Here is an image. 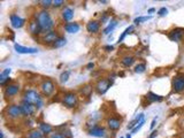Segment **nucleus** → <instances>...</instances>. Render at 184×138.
Masks as SVG:
<instances>
[{
    "mask_svg": "<svg viewBox=\"0 0 184 138\" xmlns=\"http://www.w3.org/2000/svg\"><path fill=\"white\" fill-rule=\"evenodd\" d=\"M144 124H145V119H144V120H143L142 122H140V123H139V124H138V126H136L134 128V129L131 130V135L132 134H137L138 131H139V130L142 129V127L144 126Z\"/></svg>",
    "mask_w": 184,
    "mask_h": 138,
    "instance_id": "obj_35",
    "label": "nucleus"
},
{
    "mask_svg": "<svg viewBox=\"0 0 184 138\" xmlns=\"http://www.w3.org/2000/svg\"><path fill=\"white\" fill-rule=\"evenodd\" d=\"M43 132L40 130H37V129H34L29 131L28 135H27V138H43Z\"/></svg>",
    "mask_w": 184,
    "mask_h": 138,
    "instance_id": "obj_26",
    "label": "nucleus"
},
{
    "mask_svg": "<svg viewBox=\"0 0 184 138\" xmlns=\"http://www.w3.org/2000/svg\"><path fill=\"white\" fill-rule=\"evenodd\" d=\"M89 135L92 136V137L104 138V137H106V130H105V128H102V127L94 126L89 130Z\"/></svg>",
    "mask_w": 184,
    "mask_h": 138,
    "instance_id": "obj_12",
    "label": "nucleus"
},
{
    "mask_svg": "<svg viewBox=\"0 0 184 138\" xmlns=\"http://www.w3.org/2000/svg\"><path fill=\"white\" fill-rule=\"evenodd\" d=\"M107 126L111 130H117L120 129V127H121V120L120 119H117V117H111L107 120Z\"/></svg>",
    "mask_w": 184,
    "mask_h": 138,
    "instance_id": "obj_15",
    "label": "nucleus"
},
{
    "mask_svg": "<svg viewBox=\"0 0 184 138\" xmlns=\"http://www.w3.org/2000/svg\"><path fill=\"white\" fill-rule=\"evenodd\" d=\"M20 91V85L17 84H8L4 90V96L6 98H10L13 96H16Z\"/></svg>",
    "mask_w": 184,
    "mask_h": 138,
    "instance_id": "obj_11",
    "label": "nucleus"
},
{
    "mask_svg": "<svg viewBox=\"0 0 184 138\" xmlns=\"http://www.w3.org/2000/svg\"><path fill=\"white\" fill-rule=\"evenodd\" d=\"M120 138H124V137H120Z\"/></svg>",
    "mask_w": 184,
    "mask_h": 138,
    "instance_id": "obj_46",
    "label": "nucleus"
},
{
    "mask_svg": "<svg viewBox=\"0 0 184 138\" xmlns=\"http://www.w3.org/2000/svg\"><path fill=\"white\" fill-rule=\"evenodd\" d=\"M81 92L83 93V96L85 97H90V94L92 93V86L91 85H85L82 90H81Z\"/></svg>",
    "mask_w": 184,
    "mask_h": 138,
    "instance_id": "obj_31",
    "label": "nucleus"
},
{
    "mask_svg": "<svg viewBox=\"0 0 184 138\" xmlns=\"http://www.w3.org/2000/svg\"><path fill=\"white\" fill-rule=\"evenodd\" d=\"M151 19H152V16H151V15H148V16L136 17V19H135V21H134V23H135V24H139V23H142V22L148 21V20H151Z\"/></svg>",
    "mask_w": 184,
    "mask_h": 138,
    "instance_id": "obj_32",
    "label": "nucleus"
},
{
    "mask_svg": "<svg viewBox=\"0 0 184 138\" xmlns=\"http://www.w3.org/2000/svg\"><path fill=\"white\" fill-rule=\"evenodd\" d=\"M131 31H134V25H130V27H128L123 32H122V35L120 36V38H119V42L117 43H122L123 40H124V38L128 36L129 34H131Z\"/></svg>",
    "mask_w": 184,
    "mask_h": 138,
    "instance_id": "obj_27",
    "label": "nucleus"
},
{
    "mask_svg": "<svg viewBox=\"0 0 184 138\" xmlns=\"http://www.w3.org/2000/svg\"><path fill=\"white\" fill-rule=\"evenodd\" d=\"M183 138H184V136H183Z\"/></svg>",
    "mask_w": 184,
    "mask_h": 138,
    "instance_id": "obj_47",
    "label": "nucleus"
},
{
    "mask_svg": "<svg viewBox=\"0 0 184 138\" xmlns=\"http://www.w3.org/2000/svg\"><path fill=\"white\" fill-rule=\"evenodd\" d=\"M145 70H146V65L145 63H138L135 67V73L136 74H143Z\"/></svg>",
    "mask_w": 184,
    "mask_h": 138,
    "instance_id": "obj_30",
    "label": "nucleus"
},
{
    "mask_svg": "<svg viewBox=\"0 0 184 138\" xmlns=\"http://www.w3.org/2000/svg\"><path fill=\"white\" fill-rule=\"evenodd\" d=\"M146 99L150 102H160V101H162V97L160 96V94H157V93H154V92H147L146 94Z\"/></svg>",
    "mask_w": 184,
    "mask_h": 138,
    "instance_id": "obj_21",
    "label": "nucleus"
},
{
    "mask_svg": "<svg viewBox=\"0 0 184 138\" xmlns=\"http://www.w3.org/2000/svg\"><path fill=\"white\" fill-rule=\"evenodd\" d=\"M63 134H65L66 138H73V134H71L70 130H66V131H63Z\"/></svg>",
    "mask_w": 184,
    "mask_h": 138,
    "instance_id": "obj_38",
    "label": "nucleus"
},
{
    "mask_svg": "<svg viewBox=\"0 0 184 138\" xmlns=\"http://www.w3.org/2000/svg\"><path fill=\"white\" fill-rule=\"evenodd\" d=\"M173 91L176 93L184 91V75H178L174 77V80L172 82Z\"/></svg>",
    "mask_w": 184,
    "mask_h": 138,
    "instance_id": "obj_7",
    "label": "nucleus"
},
{
    "mask_svg": "<svg viewBox=\"0 0 184 138\" xmlns=\"http://www.w3.org/2000/svg\"><path fill=\"white\" fill-rule=\"evenodd\" d=\"M10 73H12V69H10V68H6V69H4V70L1 71V74H0V82L6 80V78H8L9 75H10Z\"/></svg>",
    "mask_w": 184,
    "mask_h": 138,
    "instance_id": "obj_28",
    "label": "nucleus"
},
{
    "mask_svg": "<svg viewBox=\"0 0 184 138\" xmlns=\"http://www.w3.org/2000/svg\"><path fill=\"white\" fill-rule=\"evenodd\" d=\"M63 4H65V1H63V0H54V1H53V7L59 8V7H61Z\"/></svg>",
    "mask_w": 184,
    "mask_h": 138,
    "instance_id": "obj_37",
    "label": "nucleus"
},
{
    "mask_svg": "<svg viewBox=\"0 0 184 138\" xmlns=\"http://www.w3.org/2000/svg\"><path fill=\"white\" fill-rule=\"evenodd\" d=\"M58 38H59L58 32L52 30V31H50V32H46V34L43 36L42 40H43V43H45V44H52V45H53Z\"/></svg>",
    "mask_w": 184,
    "mask_h": 138,
    "instance_id": "obj_14",
    "label": "nucleus"
},
{
    "mask_svg": "<svg viewBox=\"0 0 184 138\" xmlns=\"http://www.w3.org/2000/svg\"><path fill=\"white\" fill-rule=\"evenodd\" d=\"M29 31L32 35H39L42 32V29H40V25L37 22V20L35 19L32 21H30L29 23Z\"/></svg>",
    "mask_w": 184,
    "mask_h": 138,
    "instance_id": "obj_18",
    "label": "nucleus"
},
{
    "mask_svg": "<svg viewBox=\"0 0 184 138\" xmlns=\"http://www.w3.org/2000/svg\"><path fill=\"white\" fill-rule=\"evenodd\" d=\"M0 138H5V136H4V132H0Z\"/></svg>",
    "mask_w": 184,
    "mask_h": 138,
    "instance_id": "obj_44",
    "label": "nucleus"
},
{
    "mask_svg": "<svg viewBox=\"0 0 184 138\" xmlns=\"http://www.w3.org/2000/svg\"><path fill=\"white\" fill-rule=\"evenodd\" d=\"M121 63L124 66V67H131V66L135 63V58L132 56V55H126V56L122 58Z\"/></svg>",
    "mask_w": 184,
    "mask_h": 138,
    "instance_id": "obj_23",
    "label": "nucleus"
},
{
    "mask_svg": "<svg viewBox=\"0 0 184 138\" xmlns=\"http://www.w3.org/2000/svg\"><path fill=\"white\" fill-rule=\"evenodd\" d=\"M9 19H10V25L14 29H20L25 24V19L19 16L16 14H12Z\"/></svg>",
    "mask_w": 184,
    "mask_h": 138,
    "instance_id": "obj_9",
    "label": "nucleus"
},
{
    "mask_svg": "<svg viewBox=\"0 0 184 138\" xmlns=\"http://www.w3.org/2000/svg\"><path fill=\"white\" fill-rule=\"evenodd\" d=\"M14 48L19 54H36L38 52L36 47H27V46H22L19 44H15Z\"/></svg>",
    "mask_w": 184,
    "mask_h": 138,
    "instance_id": "obj_10",
    "label": "nucleus"
},
{
    "mask_svg": "<svg viewBox=\"0 0 184 138\" xmlns=\"http://www.w3.org/2000/svg\"><path fill=\"white\" fill-rule=\"evenodd\" d=\"M155 12V8H150L148 9V14H152V13Z\"/></svg>",
    "mask_w": 184,
    "mask_h": 138,
    "instance_id": "obj_43",
    "label": "nucleus"
},
{
    "mask_svg": "<svg viewBox=\"0 0 184 138\" xmlns=\"http://www.w3.org/2000/svg\"><path fill=\"white\" fill-rule=\"evenodd\" d=\"M157 135H158V131H157V130H154V131H153V132L150 135V137H148V138H154Z\"/></svg>",
    "mask_w": 184,
    "mask_h": 138,
    "instance_id": "obj_42",
    "label": "nucleus"
},
{
    "mask_svg": "<svg viewBox=\"0 0 184 138\" xmlns=\"http://www.w3.org/2000/svg\"><path fill=\"white\" fill-rule=\"evenodd\" d=\"M40 91L45 97H51L53 94V92L55 90V85L53 83V81L47 78V80H44L40 84Z\"/></svg>",
    "mask_w": 184,
    "mask_h": 138,
    "instance_id": "obj_5",
    "label": "nucleus"
},
{
    "mask_svg": "<svg viewBox=\"0 0 184 138\" xmlns=\"http://www.w3.org/2000/svg\"><path fill=\"white\" fill-rule=\"evenodd\" d=\"M143 120H144V113L138 114L137 116L135 117L134 120H132V121H131V122L129 123V124H128V127H127V128H128L129 130H132V129L135 128V127L138 126V124H139V123H140V122H142Z\"/></svg>",
    "mask_w": 184,
    "mask_h": 138,
    "instance_id": "obj_20",
    "label": "nucleus"
},
{
    "mask_svg": "<svg viewBox=\"0 0 184 138\" xmlns=\"http://www.w3.org/2000/svg\"><path fill=\"white\" fill-rule=\"evenodd\" d=\"M36 20L40 25V29H42V32H50L52 31V28L54 27V21L53 19L51 17L50 13L47 12L46 9H42L37 13L36 15Z\"/></svg>",
    "mask_w": 184,
    "mask_h": 138,
    "instance_id": "obj_1",
    "label": "nucleus"
},
{
    "mask_svg": "<svg viewBox=\"0 0 184 138\" xmlns=\"http://www.w3.org/2000/svg\"><path fill=\"white\" fill-rule=\"evenodd\" d=\"M67 44V39L65 37H59L56 40H55V43L52 45V47L53 48H60V47H63V46Z\"/></svg>",
    "mask_w": 184,
    "mask_h": 138,
    "instance_id": "obj_25",
    "label": "nucleus"
},
{
    "mask_svg": "<svg viewBox=\"0 0 184 138\" xmlns=\"http://www.w3.org/2000/svg\"><path fill=\"white\" fill-rule=\"evenodd\" d=\"M39 130L43 132V135H51L53 131V127L48 123L42 122V123H39Z\"/></svg>",
    "mask_w": 184,
    "mask_h": 138,
    "instance_id": "obj_22",
    "label": "nucleus"
},
{
    "mask_svg": "<svg viewBox=\"0 0 184 138\" xmlns=\"http://www.w3.org/2000/svg\"><path fill=\"white\" fill-rule=\"evenodd\" d=\"M48 138H66V136L61 131H55V132H52Z\"/></svg>",
    "mask_w": 184,
    "mask_h": 138,
    "instance_id": "obj_34",
    "label": "nucleus"
},
{
    "mask_svg": "<svg viewBox=\"0 0 184 138\" xmlns=\"http://www.w3.org/2000/svg\"><path fill=\"white\" fill-rule=\"evenodd\" d=\"M168 14V9L166 7H161V8L158 10V15L159 16H166Z\"/></svg>",
    "mask_w": 184,
    "mask_h": 138,
    "instance_id": "obj_36",
    "label": "nucleus"
},
{
    "mask_svg": "<svg viewBox=\"0 0 184 138\" xmlns=\"http://www.w3.org/2000/svg\"><path fill=\"white\" fill-rule=\"evenodd\" d=\"M23 101L25 102H29L31 105H35L38 109L43 107V98L42 96L35 90H27L23 93Z\"/></svg>",
    "mask_w": 184,
    "mask_h": 138,
    "instance_id": "obj_2",
    "label": "nucleus"
},
{
    "mask_svg": "<svg viewBox=\"0 0 184 138\" xmlns=\"http://www.w3.org/2000/svg\"><path fill=\"white\" fill-rule=\"evenodd\" d=\"M111 86H112L111 80H108V78H101V80H99L97 82L94 88H96V91L98 92L99 94H105V93L109 90Z\"/></svg>",
    "mask_w": 184,
    "mask_h": 138,
    "instance_id": "obj_6",
    "label": "nucleus"
},
{
    "mask_svg": "<svg viewBox=\"0 0 184 138\" xmlns=\"http://www.w3.org/2000/svg\"><path fill=\"white\" fill-rule=\"evenodd\" d=\"M105 50L107 51V52H109V51H113V50H114V46H112V45L105 46Z\"/></svg>",
    "mask_w": 184,
    "mask_h": 138,
    "instance_id": "obj_40",
    "label": "nucleus"
},
{
    "mask_svg": "<svg viewBox=\"0 0 184 138\" xmlns=\"http://www.w3.org/2000/svg\"><path fill=\"white\" fill-rule=\"evenodd\" d=\"M81 29V27L78 23H76V22H70V23H67V24H65V30L67 31L68 34H76V32H78Z\"/></svg>",
    "mask_w": 184,
    "mask_h": 138,
    "instance_id": "obj_17",
    "label": "nucleus"
},
{
    "mask_svg": "<svg viewBox=\"0 0 184 138\" xmlns=\"http://www.w3.org/2000/svg\"><path fill=\"white\" fill-rule=\"evenodd\" d=\"M126 138H131V134H128L127 135V137Z\"/></svg>",
    "mask_w": 184,
    "mask_h": 138,
    "instance_id": "obj_45",
    "label": "nucleus"
},
{
    "mask_svg": "<svg viewBox=\"0 0 184 138\" xmlns=\"http://www.w3.org/2000/svg\"><path fill=\"white\" fill-rule=\"evenodd\" d=\"M74 17V9L71 8V7H68L66 6L62 10V19L65 21H70L71 19Z\"/></svg>",
    "mask_w": 184,
    "mask_h": 138,
    "instance_id": "obj_19",
    "label": "nucleus"
},
{
    "mask_svg": "<svg viewBox=\"0 0 184 138\" xmlns=\"http://www.w3.org/2000/svg\"><path fill=\"white\" fill-rule=\"evenodd\" d=\"M5 113L12 120H17L20 117L24 116V113H23L21 105H9L5 109Z\"/></svg>",
    "mask_w": 184,
    "mask_h": 138,
    "instance_id": "obj_3",
    "label": "nucleus"
},
{
    "mask_svg": "<svg viewBox=\"0 0 184 138\" xmlns=\"http://www.w3.org/2000/svg\"><path fill=\"white\" fill-rule=\"evenodd\" d=\"M21 106H22V109H23V113H24V116H32L38 111V108L35 105H31L29 104V102H25V101L22 102Z\"/></svg>",
    "mask_w": 184,
    "mask_h": 138,
    "instance_id": "obj_13",
    "label": "nucleus"
},
{
    "mask_svg": "<svg viewBox=\"0 0 184 138\" xmlns=\"http://www.w3.org/2000/svg\"><path fill=\"white\" fill-rule=\"evenodd\" d=\"M99 29H100V23L98 21L92 20V21H90L86 24V30H88V32H90V34H97L99 31Z\"/></svg>",
    "mask_w": 184,
    "mask_h": 138,
    "instance_id": "obj_16",
    "label": "nucleus"
},
{
    "mask_svg": "<svg viewBox=\"0 0 184 138\" xmlns=\"http://www.w3.org/2000/svg\"><path fill=\"white\" fill-rule=\"evenodd\" d=\"M184 37V28H175L169 31L168 38L172 42H181Z\"/></svg>",
    "mask_w": 184,
    "mask_h": 138,
    "instance_id": "obj_8",
    "label": "nucleus"
},
{
    "mask_svg": "<svg viewBox=\"0 0 184 138\" xmlns=\"http://www.w3.org/2000/svg\"><path fill=\"white\" fill-rule=\"evenodd\" d=\"M93 67H94V63L93 62H90V63L86 65V69H92Z\"/></svg>",
    "mask_w": 184,
    "mask_h": 138,
    "instance_id": "obj_41",
    "label": "nucleus"
},
{
    "mask_svg": "<svg viewBox=\"0 0 184 138\" xmlns=\"http://www.w3.org/2000/svg\"><path fill=\"white\" fill-rule=\"evenodd\" d=\"M39 4L42 5L44 8H50L51 6H53V1H51V0H42V1H39Z\"/></svg>",
    "mask_w": 184,
    "mask_h": 138,
    "instance_id": "obj_33",
    "label": "nucleus"
},
{
    "mask_svg": "<svg viewBox=\"0 0 184 138\" xmlns=\"http://www.w3.org/2000/svg\"><path fill=\"white\" fill-rule=\"evenodd\" d=\"M116 25H117L116 20H112V21L108 23V25L104 29V35H109L111 32H113L114 29L116 28Z\"/></svg>",
    "mask_w": 184,
    "mask_h": 138,
    "instance_id": "obj_24",
    "label": "nucleus"
},
{
    "mask_svg": "<svg viewBox=\"0 0 184 138\" xmlns=\"http://www.w3.org/2000/svg\"><path fill=\"white\" fill-rule=\"evenodd\" d=\"M62 102L65 106H67L68 108H74L78 104V97L74 92H67L63 96Z\"/></svg>",
    "mask_w": 184,
    "mask_h": 138,
    "instance_id": "obj_4",
    "label": "nucleus"
},
{
    "mask_svg": "<svg viewBox=\"0 0 184 138\" xmlns=\"http://www.w3.org/2000/svg\"><path fill=\"white\" fill-rule=\"evenodd\" d=\"M69 76H70V71L69 70H66L61 73V75H60V82L61 83H67L68 80H69Z\"/></svg>",
    "mask_w": 184,
    "mask_h": 138,
    "instance_id": "obj_29",
    "label": "nucleus"
},
{
    "mask_svg": "<svg viewBox=\"0 0 184 138\" xmlns=\"http://www.w3.org/2000/svg\"><path fill=\"white\" fill-rule=\"evenodd\" d=\"M155 123H157V117H154V119H153V120H152V122H151V129H153V128H154L155 127Z\"/></svg>",
    "mask_w": 184,
    "mask_h": 138,
    "instance_id": "obj_39",
    "label": "nucleus"
}]
</instances>
